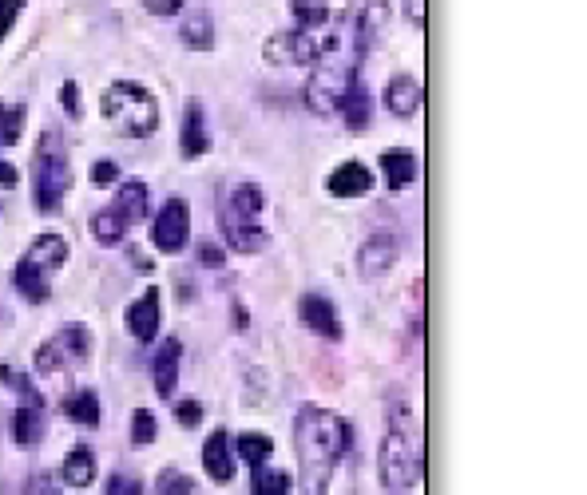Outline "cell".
<instances>
[{"label": "cell", "mask_w": 587, "mask_h": 495, "mask_svg": "<svg viewBox=\"0 0 587 495\" xmlns=\"http://www.w3.org/2000/svg\"><path fill=\"white\" fill-rule=\"evenodd\" d=\"M294 448H298V468H302V492L326 495L338 464L350 456L353 428L330 408L306 404L294 420Z\"/></svg>", "instance_id": "6da1fadb"}, {"label": "cell", "mask_w": 587, "mask_h": 495, "mask_svg": "<svg viewBox=\"0 0 587 495\" xmlns=\"http://www.w3.org/2000/svg\"><path fill=\"white\" fill-rule=\"evenodd\" d=\"M377 468H381L385 492H393V495L413 492V488L421 484V472H425L421 424H417L413 404L401 400V396L389 400V428H385V440H381Z\"/></svg>", "instance_id": "7a4b0ae2"}, {"label": "cell", "mask_w": 587, "mask_h": 495, "mask_svg": "<svg viewBox=\"0 0 587 495\" xmlns=\"http://www.w3.org/2000/svg\"><path fill=\"white\" fill-rule=\"evenodd\" d=\"M100 111L127 139H147V135L159 131V103H155V96L143 84H131V80L112 84L100 96Z\"/></svg>", "instance_id": "3957f363"}, {"label": "cell", "mask_w": 587, "mask_h": 495, "mask_svg": "<svg viewBox=\"0 0 587 495\" xmlns=\"http://www.w3.org/2000/svg\"><path fill=\"white\" fill-rule=\"evenodd\" d=\"M68 262V242L60 238V234H40V238H32V246L24 250V258L16 262V274H12V282H16V294L24 297V301H48L52 297V278H56V270Z\"/></svg>", "instance_id": "277c9868"}, {"label": "cell", "mask_w": 587, "mask_h": 495, "mask_svg": "<svg viewBox=\"0 0 587 495\" xmlns=\"http://www.w3.org/2000/svg\"><path fill=\"white\" fill-rule=\"evenodd\" d=\"M68 187H72L68 147H64L60 135L44 131L40 135V147H36V159H32V198H36V210H44V214L60 210Z\"/></svg>", "instance_id": "5b68a950"}, {"label": "cell", "mask_w": 587, "mask_h": 495, "mask_svg": "<svg viewBox=\"0 0 587 495\" xmlns=\"http://www.w3.org/2000/svg\"><path fill=\"white\" fill-rule=\"evenodd\" d=\"M0 385L16 389V416H12V436H16V444H20V448L40 444L44 432H48V404H44V396L36 393V385H32L28 377H20V373H12V369H4V365H0Z\"/></svg>", "instance_id": "8992f818"}, {"label": "cell", "mask_w": 587, "mask_h": 495, "mask_svg": "<svg viewBox=\"0 0 587 495\" xmlns=\"http://www.w3.org/2000/svg\"><path fill=\"white\" fill-rule=\"evenodd\" d=\"M92 357V333L84 325H64L56 337H48L36 349V373L40 377H56V373H72Z\"/></svg>", "instance_id": "52a82bcc"}, {"label": "cell", "mask_w": 587, "mask_h": 495, "mask_svg": "<svg viewBox=\"0 0 587 495\" xmlns=\"http://www.w3.org/2000/svg\"><path fill=\"white\" fill-rule=\"evenodd\" d=\"M338 48V36L330 40H318L314 32H302V28H290V32H274L266 44H262V56L266 64H282V68H302V64H318L326 52Z\"/></svg>", "instance_id": "ba28073f"}, {"label": "cell", "mask_w": 587, "mask_h": 495, "mask_svg": "<svg viewBox=\"0 0 587 495\" xmlns=\"http://www.w3.org/2000/svg\"><path fill=\"white\" fill-rule=\"evenodd\" d=\"M353 80H357V60H350V64H346V60H326V64H318V72H314L310 84H306V107H310L314 115H334Z\"/></svg>", "instance_id": "9c48e42d"}, {"label": "cell", "mask_w": 587, "mask_h": 495, "mask_svg": "<svg viewBox=\"0 0 587 495\" xmlns=\"http://www.w3.org/2000/svg\"><path fill=\"white\" fill-rule=\"evenodd\" d=\"M191 238V206L183 198H167L155 226H151V242L163 250V254H179Z\"/></svg>", "instance_id": "30bf717a"}, {"label": "cell", "mask_w": 587, "mask_h": 495, "mask_svg": "<svg viewBox=\"0 0 587 495\" xmlns=\"http://www.w3.org/2000/svg\"><path fill=\"white\" fill-rule=\"evenodd\" d=\"M397 258H401V238L397 234H373V238H365V246L357 254V270H361V278L373 282V278L389 274Z\"/></svg>", "instance_id": "8fae6325"}, {"label": "cell", "mask_w": 587, "mask_h": 495, "mask_svg": "<svg viewBox=\"0 0 587 495\" xmlns=\"http://www.w3.org/2000/svg\"><path fill=\"white\" fill-rule=\"evenodd\" d=\"M298 313H302V325L314 329L318 337L326 341H342V321H338V309L326 301L322 294H306L298 301Z\"/></svg>", "instance_id": "7c38bea8"}, {"label": "cell", "mask_w": 587, "mask_h": 495, "mask_svg": "<svg viewBox=\"0 0 587 495\" xmlns=\"http://www.w3.org/2000/svg\"><path fill=\"white\" fill-rule=\"evenodd\" d=\"M223 234H227V246L238 254H262L266 250V230L258 226V218H242L235 210L223 214Z\"/></svg>", "instance_id": "4fadbf2b"}, {"label": "cell", "mask_w": 587, "mask_h": 495, "mask_svg": "<svg viewBox=\"0 0 587 495\" xmlns=\"http://www.w3.org/2000/svg\"><path fill=\"white\" fill-rule=\"evenodd\" d=\"M159 305H163V301H159V290L147 286L143 297L127 309V329H131L135 341H147V345L155 341V333H159Z\"/></svg>", "instance_id": "5bb4252c"}, {"label": "cell", "mask_w": 587, "mask_h": 495, "mask_svg": "<svg viewBox=\"0 0 587 495\" xmlns=\"http://www.w3.org/2000/svg\"><path fill=\"white\" fill-rule=\"evenodd\" d=\"M179 361H183V341L179 337H167L155 357H151V377H155V389L159 396L175 393V381H179Z\"/></svg>", "instance_id": "9a60e30c"}, {"label": "cell", "mask_w": 587, "mask_h": 495, "mask_svg": "<svg viewBox=\"0 0 587 495\" xmlns=\"http://www.w3.org/2000/svg\"><path fill=\"white\" fill-rule=\"evenodd\" d=\"M203 468L215 484H231L235 480V456H231V436L227 432H211L203 444Z\"/></svg>", "instance_id": "2e32d148"}, {"label": "cell", "mask_w": 587, "mask_h": 495, "mask_svg": "<svg viewBox=\"0 0 587 495\" xmlns=\"http://www.w3.org/2000/svg\"><path fill=\"white\" fill-rule=\"evenodd\" d=\"M179 147H183V159H203L207 147H211V135H207V119H203V103H199V99L187 103V119H183V131H179Z\"/></svg>", "instance_id": "e0dca14e"}, {"label": "cell", "mask_w": 587, "mask_h": 495, "mask_svg": "<svg viewBox=\"0 0 587 495\" xmlns=\"http://www.w3.org/2000/svg\"><path fill=\"white\" fill-rule=\"evenodd\" d=\"M369 187H373V175H369L365 163H342V167L326 179V191L338 198H361Z\"/></svg>", "instance_id": "ac0fdd59"}, {"label": "cell", "mask_w": 587, "mask_h": 495, "mask_svg": "<svg viewBox=\"0 0 587 495\" xmlns=\"http://www.w3.org/2000/svg\"><path fill=\"white\" fill-rule=\"evenodd\" d=\"M381 171H385V183L389 191H405L413 179H417V155L409 147H389L381 155Z\"/></svg>", "instance_id": "d6986e66"}, {"label": "cell", "mask_w": 587, "mask_h": 495, "mask_svg": "<svg viewBox=\"0 0 587 495\" xmlns=\"http://www.w3.org/2000/svg\"><path fill=\"white\" fill-rule=\"evenodd\" d=\"M60 476H64L68 488H92V484H96V456H92V448H88V444H76V448L64 456Z\"/></svg>", "instance_id": "ffe728a7"}, {"label": "cell", "mask_w": 587, "mask_h": 495, "mask_svg": "<svg viewBox=\"0 0 587 495\" xmlns=\"http://www.w3.org/2000/svg\"><path fill=\"white\" fill-rule=\"evenodd\" d=\"M385 107L397 115V119H409L417 107H421V84L413 76H393L389 88H385Z\"/></svg>", "instance_id": "44dd1931"}, {"label": "cell", "mask_w": 587, "mask_h": 495, "mask_svg": "<svg viewBox=\"0 0 587 495\" xmlns=\"http://www.w3.org/2000/svg\"><path fill=\"white\" fill-rule=\"evenodd\" d=\"M385 16H389V4H385V0H369V4L361 8V20H357V56H365V52L381 40Z\"/></svg>", "instance_id": "7402d4cb"}, {"label": "cell", "mask_w": 587, "mask_h": 495, "mask_svg": "<svg viewBox=\"0 0 587 495\" xmlns=\"http://www.w3.org/2000/svg\"><path fill=\"white\" fill-rule=\"evenodd\" d=\"M147 206H151V198H147L143 183H123L116 191V198H112V210H116L127 226H139L147 218Z\"/></svg>", "instance_id": "603a6c76"}, {"label": "cell", "mask_w": 587, "mask_h": 495, "mask_svg": "<svg viewBox=\"0 0 587 495\" xmlns=\"http://www.w3.org/2000/svg\"><path fill=\"white\" fill-rule=\"evenodd\" d=\"M338 111H342V119L350 123V131H365L369 119H373V96L353 80L350 88H346V96H342V103H338Z\"/></svg>", "instance_id": "cb8c5ba5"}, {"label": "cell", "mask_w": 587, "mask_h": 495, "mask_svg": "<svg viewBox=\"0 0 587 495\" xmlns=\"http://www.w3.org/2000/svg\"><path fill=\"white\" fill-rule=\"evenodd\" d=\"M64 416H68L72 424L96 428V424H100V396L92 393V389H80V393H72L68 400H64Z\"/></svg>", "instance_id": "d4e9b609"}, {"label": "cell", "mask_w": 587, "mask_h": 495, "mask_svg": "<svg viewBox=\"0 0 587 495\" xmlns=\"http://www.w3.org/2000/svg\"><path fill=\"white\" fill-rule=\"evenodd\" d=\"M235 448H238V456H242L250 468H262V464L274 456V440H270L266 432H242Z\"/></svg>", "instance_id": "484cf974"}, {"label": "cell", "mask_w": 587, "mask_h": 495, "mask_svg": "<svg viewBox=\"0 0 587 495\" xmlns=\"http://www.w3.org/2000/svg\"><path fill=\"white\" fill-rule=\"evenodd\" d=\"M290 492V472H282V468H254V476H250V495H286Z\"/></svg>", "instance_id": "4316f807"}, {"label": "cell", "mask_w": 587, "mask_h": 495, "mask_svg": "<svg viewBox=\"0 0 587 495\" xmlns=\"http://www.w3.org/2000/svg\"><path fill=\"white\" fill-rule=\"evenodd\" d=\"M127 230H131V226L119 218L112 206H104V210L92 218V234H96L104 246H116V242H123V238H127Z\"/></svg>", "instance_id": "83f0119b"}, {"label": "cell", "mask_w": 587, "mask_h": 495, "mask_svg": "<svg viewBox=\"0 0 587 495\" xmlns=\"http://www.w3.org/2000/svg\"><path fill=\"white\" fill-rule=\"evenodd\" d=\"M183 44L187 48H199V52H207V48H215V28H211V20L203 16V12H195L187 24H183Z\"/></svg>", "instance_id": "f1b7e54d"}, {"label": "cell", "mask_w": 587, "mask_h": 495, "mask_svg": "<svg viewBox=\"0 0 587 495\" xmlns=\"http://www.w3.org/2000/svg\"><path fill=\"white\" fill-rule=\"evenodd\" d=\"M290 12H294V20H298L302 32H306V28H322V24L330 20V8L318 4V0H290Z\"/></svg>", "instance_id": "f546056e"}, {"label": "cell", "mask_w": 587, "mask_h": 495, "mask_svg": "<svg viewBox=\"0 0 587 495\" xmlns=\"http://www.w3.org/2000/svg\"><path fill=\"white\" fill-rule=\"evenodd\" d=\"M227 210H235L242 218H258V210H262V191L254 187V183H242L235 187V195H231V206Z\"/></svg>", "instance_id": "4dcf8cb0"}, {"label": "cell", "mask_w": 587, "mask_h": 495, "mask_svg": "<svg viewBox=\"0 0 587 495\" xmlns=\"http://www.w3.org/2000/svg\"><path fill=\"white\" fill-rule=\"evenodd\" d=\"M155 492L159 495H191L195 492V480L183 476V472H175V468H163L159 480H155Z\"/></svg>", "instance_id": "1f68e13d"}, {"label": "cell", "mask_w": 587, "mask_h": 495, "mask_svg": "<svg viewBox=\"0 0 587 495\" xmlns=\"http://www.w3.org/2000/svg\"><path fill=\"white\" fill-rule=\"evenodd\" d=\"M20 123H24V103H16V107L0 103V143L4 147H12L20 139Z\"/></svg>", "instance_id": "d6a6232c"}, {"label": "cell", "mask_w": 587, "mask_h": 495, "mask_svg": "<svg viewBox=\"0 0 587 495\" xmlns=\"http://www.w3.org/2000/svg\"><path fill=\"white\" fill-rule=\"evenodd\" d=\"M155 440V416L147 412V408H139L135 416H131V444H151Z\"/></svg>", "instance_id": "836d02e7"}, {"label": "cell", "mask_w": 587, "mask_h": 495, "mask_svg": "<svg viewBox=\"0 0 587 495\" xmlns=\"http://www.w3.org/2000/svg\"><path fill=\"white\" fill-rule=\"evenodd\" d=\"M24 495H64V492H60L56 476H48V472H36V476L24 484Z\"/></svg>", "instance_id": "e575fe53"}, {"label": "cell", "mask_w": 587, "mask_h": 495, "mask_svg": "<svg viewBox=\"0 0 587 495\" xmlns=\"http://www.w3.org/2000/svg\"><path fill=\"white\" fill-rule=\"evenodd\" d=\"M108 495H143V484L131 476V472H116L108 480Z\"/></svg>", "instance_id": "d590c367"}, {"label": "cell", "mask_w": 587, "mask_h": 495, "mask_svg": "<svg viewBox=\"0 0 587 495\" xmlns=\"http://www.w3.org/2000/svg\"><path fill=\"white\" fill-rule=\"evenodd\" d=\"M175 420H179L183 428H195V424L203 420V404H199V400H179V404H175Z\"/></svg>", "instance_id": "8d00e7d4"}, {"label": "cell", "mask_w": 587, "mask_h": 495, "mask_svg": "<svg viewBox=\"0 0 587 495\" xmlns=\"http://www.w3.org/2000/svg\"><path fill=\"white\" fill-rule=\"evenodd\" d=\"M20 12H24V0H0V40L12 32V24H16Z\"/></svg>", "instance_id": "74e56055"}, {"label": "cell", "mask_w": 587, "mask_h": 495, "mask_svg": "<svg viewBox=\"0 0 587 495\" xmlns=\"http://www.w3.org/2000/svg\"><path fill=\"white\" fill-rule=\"evenodd\" d=\"M199 262L219 270V266L227 262V254H223V246H215V242H203V246H199Z\"/></svg>", "instance_id": "f35d334b"}, {"label": "cell", "mask_w": 587, "mask_h": 495, "mask_svg": "<svg viewBox=\"0 0 587 495\" xmlns=\"http://www.w3.org/2000/svg\"><path fill=\"white\" fill-rule=\"evenodd\" d=\"M183 4H187V0H143V8L155 12V16H175Z\"/></svg>", "instance_id": "ab89813d"}, {"label": "cell", "mask_w": 587, "mask_h": 495, "mask_svg": "<svg viewBox=\"0 0 587 495\" xmlns=\"http://www.w3.org/2000/svg\"><path fill=\"white\" fill-rule=\"evenodd\" d=\"M92 179H96L100 187H108V183H119V167H116V163H96Z\"/></svg>", "instance_id": "60d3db41"}, {"label": "cell", "mask_w": 587, "mask_h": 495, "mask_svg": "<svg viewBox=\"0 0 587 495\" xmlns=\"http://www.w3.org/2000/svg\"><path fill=\"white\" fill-rule=\"evenodd\" d=\"M405 16H409V24L413 28H425V0H405Z\"/></svg>", "instance_id": "b9f144b4"}, {"label": "cell", "mask_w": 587, "mask_h": 495, "mask_svg": "<svg viewBox=\"0 0 587 495\" xmlns=\"http://www.w3.org/2000/svg\"><path fill=\"white\" fill-rule=\"evenodd\" d=\"M60 96H64V107H68V115H80V88H76L72 80L64 84V92H60Z\"/></svg>", "instance_id": "7bdbcfd3"}, {"label": "cell", "mask_w": 587, "mask_h": 495, "mask_svg": "<svg viewBox=\"0 0 587 495\" xmlns=\"http://www.w3.org/2000/svg\"><path fill=\"white\" fill-rule=\"evenodd\" d=\"M16 179H20V175H16V167L0 163V183H4V187H16Z\"/></svg>", "instance_id": "ee69618b"}]
</instances>
